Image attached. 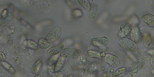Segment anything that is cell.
<instances>
[{"label":"cell","instance_id":"1","mask_svg":"<svg viewBox=\"0 0 154 77\" xmlns=\"http://www.w3.org/2000/svg\"><path fill=\"white\" fill-rule=\"evenodd\" d=\"M119 44L124 49L134 52L138 50V46L134 42L126 38H122L119 40Z\"/></svg>","mask_w":154,"mask_h":77},{"label":"cell","instance_id":"2","mask_svg":"<svg viewBox=\"0 0 154 77\" xmlns=\"http://www.w3.org/2000/svg\"><path fill=\"white\" fill-rule=\"evenodd\" d=\"M62 34V30L60 28L55 27L46 35L45 38L50 44L53 43L59 39Z\"/></svg>","mask_w":154,"mask_h":77},{"label":"cell","instance_id":"3","mask_svg":"<svg viewBox=\"0 0 154 77\" xmlns=\"http://www.w3.org/2000/svg\"><path fill=\"white\" fill-rule=\"evenodd\" d=\"M60 56L62 58H69L75 59L78 56V53L75 49L67 48L62 50L60 53Z\"/></svg>","mask_w":154,"mask_h":77},{"label":"cell","instance_id":"4","mask_svg":"<svg viewBox=\"0 0 154 77\" xmlns=\"http://www.w3.org/2000/svg\"><path fill=\"white\" fill-rule=\"evenodd\" d=\"M90 43L94 46L101 47L106 46L109 43V40L105 37H95L91 38Z\"/></svg>","mask_w":154,"mask_h":77},{"label":"cell","instance_id":"5","mask_svg":"<svg viewBox=\"0 0 154 77\" xmlns=\"http://www.w3.org/2000/svg\"><path fill=\"white\" fill-rule=\"evenodd\" d=\"M105 57V61L110 66L113 68H116L119 65L120 61L116 56L108 54L106 55Z\"/></svg>","mask_w":154,"mask_h":77},{"label":"cell","instance_id":"6","mask_svg":"<svg viewBox=\"0 0 154 77\" xmlns=\"http://www.w3.org/2000/svg\"><path fill=\"white\" fill-rule=\"evenodd\" d=\"M131 29L134 42L137 44H140L143 40V36L140 30L137 26H134Z\"/></svg>","mask_w":154,"mask_h":77},{"label":"cell","instance_id":"7","mask_svg":"<svg viewBox=\"0 0 154 77\" xmlns=\"http://www.w3.org/2000/svg\"><path fill=\"white\" fill-rule=\"evenodd\" d=\"M146 64L145 61L141 59L138 60L130 66L129 68L130 72L133 74L137 73Z\"/></svg>","mask_w":154,"mask_h":77},{"label":"cell","instance_id":"8","mask_svg":"<svg viewBox=\"0 0 154 77\" xmlns=\"http://www.w3.org/2000/svg\"><path fill=\"white\" fill-rule=\"evenodd\" d=\"M121 31L128 39L131 40L133 37L131 33V29L126 24H122L120 26Z\"/></svg>","mask_w":154,"mask_h":77},{"label":"cell","instance_id":"9","mask_svg":"<svg viewBox=\"0 0 154 77\" xmlns=\"http://www.w3.org/2000/svg\"><path fill=\"white\" fill-rule=\"evenodd\" d=\"M142 20L146 23L150 27H153L154 26V17L150 14H146L142 17Z\"/></svg>","mask_w":154,"mask_h":77},{"label":"cell","instance_id":"10","mask_svg":"<svg viewBox=\"0 0 154 77\" xmlns=\"http://www.w3.org/2000/svg\"><path fill=\"white\" fill-rule=\"evenodd\" d=\"M99 7L98 5L96 3L93 4L88 10L87 16L90 19H93L96 17Z\"/></svg>","mask_w":154,"mask_h":77},{"label":"cell","instance_id":"11","mask_svg":"<svg viewBox=\"0 0 154 77\" xmlns=\"http://www.w3.org/2000/svg\"><path fill=\"white\" fill-rule=\"evenodd\" d=\"M14 17V14L12 13H8L4 16L1 20V25L2 26L7 25Z\"/></svg>","mask_w":154,"mask_h":77},{"label":"cell","instance_id":"12","mask_svg":"<svg viewBox=\"0 0 154 77\" xmlns=\"http://www.w3.org/2000/svg\"><path fill=\"white\" fill-rule=\"evenodd\" d=\"M63 44H59L51 48L48 52V54L51 56L55 55L59 53L63 49Z\"/></svg>","mask_w":154,"mask_h":77},{"label":"cell","instance_id":"13","mask_svg":"<svg viewBox=\"0 0 154 77\" xmlns=\"http://www.w3.org/2000/svg\"><path fill=\"white\" fill-rule=\"evenodd\" d=\"M137 55L140 59L146 61H149L153 56L151 54L142 50L138 51Z\"/></svg>","mask_w":154,"mask_h":77},{"label":"cell","instance_id":"14","mask_svg":"<svg viewBox=\"0 0 154 77\" xmlns=\"http://www.w3.org/2000/svg\"><path fill=\"white\" fill-rule=\"evenodd\" d=\"M43 64L42 60L39 59L37 60L33 64L31 69V72L33 74L37 73Z\"/></svg>","mask_w":154,"mask_h":77},{"label":"cell","instance_id":"15","mask_svg":"<svg viewBox=\"0 0 154 77\" xmlns=\"http://www.w3.org/2000/svg\"><path fill=\"white\" fill-rule=\"evenodd\" d=\"M38 43L40 47L43 49H46L50 46L49 43L45 38H41L38 40Z\"/></svg>","mask_w":154,"mask_h":77},{"label":"cell","instance_id":"16","mask_svg":"<svg viewBox=\"0 0 154 77\" xmlns=\"http://www.w3.org/2000/svg\"><path fill=\"white\" fill-rule=\"evenodd\" d=\"M88 55L91 58H99L100 56V53L96 51L89 50L87 52Z\"/></svg>","mask_w":154,"mask_h":77},{"label":"cell","instance_id":"17","mask_svg":"<svg viewBox=\"0 0 154 77\" xmlns=\"http://www.w3.org/2000/svg\"><path fill=\"white\" fill-rule=\"evenodd\" d=\"M79 4L84 7L86 10H88L90 8V4L88 2L85 0H82V1H78Z\"/></svg>","mask_w":154,"mask_h":77},{"label":"cell","instance_id":"18","mask_svg":"<svg viewBox=\"0 0 154 77\" xmlns=\"http://www.w3.org/2000/svg\"><path fill=\"white\" fill-rule=\"evenodd\" d=\"M126 68L125 67H123L120 68L116 70L112 74L113 77H116L119 75L124 73L125 72Z\"/></svg>","mask_w":154,"mask_h":77},{"label":"cell","instance_id":"19","mask_svg":"<svg viewBox=\"0 0 154 77\" xmlns=\"http://www.w3.org/2000/svg\"><path fill=\"white\" fill-rule=\"evenodd\" d=\"M27 45L28 47L31 49L36 50L38 48L37 44L33 41H28L27 42Z\"/></svg>","mask_w":154,"mask_h":77},{"label":"cell","instance_id":"20","mask_svg":"<svg viewBox=\"0 0 154 77\" xmlns=\"http://www.w3.org/2000/svg\"><path fill=\"white\" fill-rule=\"evenodd\" d=\"M1 53V61L2 62H4L6 59V58L5 54L2 52H0Z\"/></svg>","mask_w":154,"mask_h":77},{"label":"cell","instance_id":"21","mask_svg":"<svg viewBox=\"0 0 154 77\" xmlns=\"http://www.w3.org/2000/svg\"><path fill=\"white\" fill-rule=\"evenodd\" d=\"M154 56H153L150 60V64L152 68L154 69Z\"/></svg>","mask_w":154,"mask_h":77},{"label":"cell","instance_id":"22","mask_svg":"<svg viewBox=\"0 0 154 77\" xmlns=\"http://www.w3.org/2000/svg\"><path fill=\"white\" fill-rule=\"evenodd\" d=\"M106 55L105 52H103L100 54V56L102 57H104Z\"/></svg>","mask_w":154,"mask_h":77},{"label":"cell","instance_id":"23","mask_svg":"<svg viewBox=\"0 0 154 77\" xmlns=\"http://www.w3.org/2000/svg\"><path fill=\"white\" fill-rule=\"evenodd\" d=\"M91 1V2H92V1Z\"/></svg>","mask_w":154,"mask_h":77}]
</instances>
